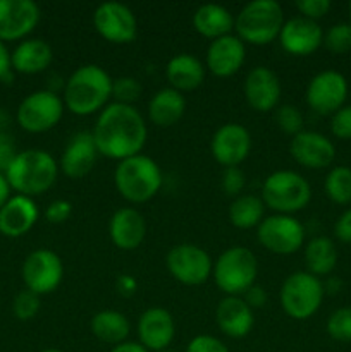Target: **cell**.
<instances>
[{"instance_id":"1","label":"cell","mask_w":351,"mask_h":352,"mask_svg":"<svg viewBox=\"0 0 351 352\" xmlns=\"http://www.w3.org/2000/svg\"><path fill=\"white\" fill-rule=\"evenodd\" d=\"M92 134L98 155L120 162L141 153L148 127L136 107L114 102L98 113Z\"/></svg>"},{"instance_id":"2","label":"cell","mask_w":351,"mask_h":352,"mask_svg":"<svg viewBox=\"0 0 351 352\" xmlns=\"http://www.w3.org/2000/svg\"><path fill=\"white\" fill-rule=\"evenodd\" d=\"M112 98V78L96 64H85L76 69L65 81L62 100L65 109L79 117L102 112Z\"/></svg>"},{"instance_id":"3","label":"cell","mask_w":351,"mask_h":352,"mask_svg":"<svg viewBox=\"0 0 351 352\" xmlns=\"http://www.w3.org/2000/svg\"><path fill=\"white\" fill-rule=\"evenodd\" d=\"M58 162L45 150H24L16 155L6 170L7 182L17 195L40 196L55 184L58 175Z\"/></svg>"},{"instance_id":"4","label":"cell","mask_w":351,"mask_h":352,"mask_svg":"<svg viewBox=\"0 0 351 352\" xmlns=\"http://www.w3.org/2000/svg\"><path fill=\"white\" fill-rule=\"evenodd\" d=\"M114 184L126 201L141 205L158 195L164 184V175L153 158L140 153L117 164Z\"/></svg>"},{"instance_id":"5","label":"cell","mask_w":351,"mask_h":352,"mask_svg":"<svg viewBox=\"0 0 351 352\" xmlns=\"http://www.w3.org/2000/svg\"><path fill=\"white\" fill-rule=\"evenodd\" d=\"M284 10L275 0H251L234 17L236 36L243 43L268 45L284 26Z\"/></svg>"},{"instance_id":"6","label":"cell","mask_w":351,"mask_h":352,"mask_svg":"<svg viewBox=\"0 0 351 352\" xmlns=\"http://www.w3.org/2000/svg\"><path fill=\"white\" fill-rule=\"evenodd\" d=\"M262 201L281 215H292L305 208L312 199V188L301 174L295 170H275L264 181Z\"/></svg>"},{"instance_id":"7","label":"cell","mask_w":351,"mask_h":352,"mask_svg":"<svg viewBox=\"0 0 351 352\" xmlns=\"http://www.w3.org/2000/svg\"><path fill=\"white\" fill-rule=\"evenodd\" d=\"M258 261L248 248H227L213 263L212 277L226 296H243L257 284Z\"/></svg>"},{"instance_id":"8","label":"cell","mask_w":351,"mask_h":352,"mask_svg":"<svg viewBox=\"0 0 351 352\" xmlns=\"http://www.w3.org/2000/svg\"><path fill=\"white\" fill-rule=\"evenodd\" d=\"M323 296L326 287L319 277L308 272H295L282 282L279 302L289 318L305 322L319 311Z\"/></svg>"},{"instance_id":"9","label":"cell","mask_w":351,"mask_h":352,"mask_svg":"<svg viewBox=\"0 0 351 352\" xmlns=\"http://www.w3.org/2000/svg\"><path fill=\"white\" fill-rule=\"evenodd\" d=\"M64 100L52 89L30 93L17 107V124L28 133H47L61 122L64 116Z\"/></svg>"},{"instance_id":"10","label":"cell","mask_w":351,"mask_h":352,"mask_svg":"<svg viewBox=\"0 0 351 352\" xmlns=\"http://www.w3.org/2000/svg\"><path fill=\"white\" fill-rule=\"evenodd\" d=\"M165 265L172 277L182 285L196 287L212 277L213 261L203 248L191 243L176 244L165 256Z\"/></svg>"},{"instance_id":"11","label":"cell","mask_w":351,"mask_h":352,"mask_svg":"<svg viewBox=\"0 0 351 352\" xmlns=\"http://www.w3.org/2000/svg\"><path fill=\"white\" fill-rule=\"evenodd\" d=\"M258 243L274 254H292L305 243V227L292 215L265 217L257 227Z\"/></svg>"},{"instance_id":"12","label":"cell","mask_w":351,"mask_h":352,"mask_svg":"<svg viewBox=\"0 0 351 352\" xmlns=\"http://www.w3.org/2000/svg\"><path fill=\"white\" fill-rule=\"evenodd\" d=\"M21 275L28 291L38 296L50 294L64 278V263L57 253L41 248L28 254Z\"/></svg>"},{"instance_id":"13","label":"cell","mask_w":351,"mask_h":352,"mask_svg":"<svg viewBox=\"0 0 351 352\" xmlns=\"http://www.w3.org/2000/svg\"><path fill=\"white\" fill-rule=\"evenodd\" d=\"M93 26L103 40L126 45L136 40L138 19L133 10L120 2H103L93 12Z\"/></svg>"},{"instance_id":"14","label":"cell","mask_w":351,"mask_h":352,"mask_svg":"<svg viewBox=\"0 0 351 352\" xmlns=\"http://www.w3.org/2000/svg\"><path fill=\"white\" fill-rule=\"evenodd\" d=\"M306 103L320 116H332L348 98V81L341 72L327 69L310 79L305 93Z\"/></svg>"},{"instance_id":"15","label":"cell","mask_w":351,"mask_h":352,"mask_svg":"<svg viewBox=\"0 0 351 352\" xmlns=\"http://www.w3.org/2000/svg\"><path fill=\"white\" fill-rule=\"evenodd\" d=\"M210 151L217 164L224 168L237 167L251 151V134L237 122L222 124L210 140Z\"/></svg>"},{"instance_id":"16","label":"cell","mask_w":351,"mask_h":352,"mask_svg":"<svg viewBox=\"0 0 351 352\" xmlns=\"http://www.w3.org/2000/svg\"><path fill=\"white\" fill-rule=\"evenodd\" d=\"M40 16L33 0H0V41L24 40L40 23Z\"/></svg>"},{"instance_id":"17","label":"cell","mask_w":351,"mask_h":352,"mask_svg":"<svg viewBox=\"0 0 351 352\" xmlns=\"http://www.w3.org/2000/svg\"><path fill=\"white\" fill-rule=\"evenodd\" d=\"M289 153L303 167L319 170L332 164L336 158V146L322 133L303 129L301 133L291 138Z\"/></svg>"},{"instance_id":"18","label":"cell","mask_w":351,"mask_h":352,"mask_svg":"<svg viewBox=\"0 0 351 352\" xmlns=\"http://www.w3.org/2000/svg\"><path fill=\"white\" fill-rule=\"evenodd\" d=\"M244 98L257 112H270L281 100V81L277 74L267 65H257L244 78Z\"/></svg>"},{"instance_id":"19","label":"cell","mask_w":351,"mask_h":352,"mask_svg":"<svg viewBox=\"0 0 351 352\" xmlns=\"http://www.w3.org/2000/svg\"><path fill=\"white\" fill-rule=\"evenodd\" d=\"M279 43L288 54L296 57L312 55L323 45V31L317 21L306 17H291L279 33Z\"/></svg>"},{"instance_id":"20","label":"cell","mask_w":351,"mask_h":352,"mask_svg":"<svg viewBox=\"0 0 351 352\" xmlns=\"http://www.w3.org/2000/svg\"><path fill=\"white\" fill-rule=\"evenodd\" d=\"M98 158V150L93 141V134L88 131L76 133L65 144L61 158H58V170L69 179H83L93 170Z\"/></svg>"},{"instance_id":"21","label":"cell","mask_w":351,"mask_h":352,"mask_svg":"<svg viewBox=\"0 0 351 352\" xmlns=\"http://www.w3.org/2000/svg\"><path fill=\"white\" fill-rule=\"evenodd\" d=\"M246 47L236 34H226L210 41L205 57V67L217 78H231L243 67Z\"/></svg>"},{"instance_id":"22","label":"cell","mask_w":351,"mask_h":352,"mask_svg":"<svg viewBox=\"0 0 351 352\" xmlns=\"http://www.w3.org/2000/svg\"><path fill=\"white\" fill-rule=\"evenodd\" d=\"M176 337L174 316L164 308H148L138 320V339L148 352L169 349Z\"/></svg>"},{"instance_id":"23","label":"cell","mask_w":351,"mask_h":352,"mask_svg":"<svg viewBox=\"0 0 351 352\" xmlns=\"http://www.w3.org/2000/svg\"><path fill=\"white\" fill-rule=\"evenodd\" d=\"M40 210L33 198L23 195L10 196L0 208V234L6 237H21L30 232L38 222Z\"/></svg>"},{"instance_id":"24","label":"cell","mask_w":351,"mask_h":352,"mask_svg":"<svg viewBox=\"0 0 351 352\" xmlns=\"http://www.w3.org/2000/svg\"><path fill=\"white\" fill-rule=\"evenodd\" d=\"M109 236L116 248L123 251H133L147 236V222L145 217L136 208H119L114 212L109 222Z\"/></svg>"},{"instance_id":"25","label":"cell","mask_w":351,"mask_h":352,"mask_svg":"<svg viewBox=\"0 0 351 352\" xmlns=\"http://www.w3.org/2000/svg\"><path fill=\"white\" fill-rule=\"evenodd\" d=\"M215 322L227 337L243 339L255 325L253 309L240 296H226L215 308Z\"/></svg>"},{"instance_id":"26","label":"cell","mask_w":351,"mask_h":352,"mask_svg":"<svg viewBox=\"0 0 351 352\" xmlns=\"http://www.w3.org/2000/svg\"><path fill=\"white\" fill-rule=\"evenodd\" d=\"M54 50L41 38H26L10 54V67L21 74H38L50 67Z\"/></svg>"},{"instance_id":"27","label":"cell","mask_w":351,"mask_h":352,"mask_svg":"<svg viewBox=\"0 0 351 352\" xmlns=\"http://www.w3.org/2000/svg\"><path fill=\"white\" fill-rule=\"evenodd\" d=\"M206 67L198 57L191 54H178L167 62L165 78L171 88L182 91H193L205 81Z\"/></svg>"},{"instance_id":"28","label":"cell","mask_w":351,"mask_h":352,"mask_svg":"<svg viewBox=\"0 0 351 352\" xmlns=\"http://www.w3.org/2000/svg\"><path fill=\"white\" fill-rule=\"evenodd\" d=\"M186 112V98L174 88H162L148 103V119L157 127H172Z\"/></svg>"},{"instance_id":"29","label":"cell","mask_w":351,"mask_h":352,"mask_svg":"<svg viewBox=\"0 0 351 352\" xmlns=\"http://www.w3.org/2000/svg\"><path fill=\"white\" fill-rule=\"evenodd\" d=\"M193 26L202 36L213 41L233 33L234 16L219 3H203L193 14Z\"/></svg>"},{"instance_id":"30","label":"cell","mask_w":351,"mask_h":352,"mask_svg":"<svg viewBox=\"0 0 351 352\" xmlns=\"http://www.w3.org/2000/svg\"><path fill=\"white\" fill-rule=\"evenodd\" d=\"M89 329L100 342L112 344V346L126 342L131 332L129 320L124 313L116 311V309H103L96 313L89 322Z\"/></svg>"},{"instance_id":"31","label":"cell","mask_w":351,"mask_h":352,"mask_svg":"<svg viewBox=\"0 0 351 352\" xmlns=\"http://www.w3.org/2000/svg\"><path fill=\"white\" fill-rule=\"evenodd\" d=\"M306 272L315 277H326L332 274L337 265V248L329 237H313L305 246Z\"/></svg>"},{"instance_id":"32","label":"cell","mask_w":351,"mask_h":352,"mask_svg":"<svg viewBox=\"0 0 351 352\" xmlns=\"http://www.w3.org/2000/svg\"><path fill=\"white\" fill-rule=\"evenodd\" d=\"M265 205L262 198L255 195H241L233 199L229 206V222L233 223L236 229H253V227L260 226L264 220Z\"/></svg>"},{"instance_id":"33","label":"cell","mask_w":351,"mask_h":352,"mask_svg":"<svg viewBox=\"0 0 351 352\" xmlns=\"http://www.w3.org/2000/svg\"><path fill=\"white\" fill-rule=\"evenodd\" d=\"M323 189L329 199L336 205H350L351 203V168L344 165L330 168L327 174Z\"/></svg>"},{"instance_id":"34","label":"cell","mask_w":351,"mask_h":352,"mask_svg":"<svg viewBox=\"0 0 351 352\" xmlns=\"http://www.w3.org/2000/svg\"><path fill=\"white\" fill-rule=\"evenodd\" d=\"M323 47L334 55H344L351 52V24H332L327 33H323Z\"/></svg>"},{"instance_id":"35","label":"cell","mask_w":351,"mask_h":352,"mask_svg":"<svg viewBox=\"0 0 351 352\" xmlns=\"http://www.w3.org/2000/svg\"><path fill=\"white\" fill-rule=\"evenodd\" d=\"M326 330L337 342H351V308L336 309L327 320Z\"/></svg>"},{"instance_id":"36","label":"cell","mask_w":351,"mask_h":352,"mask_svg":"<svg viewBox=\"0 0 351 352\" xmlns=\"http://www.w3.org/2000/svg\"><path fill=\"white\" fill-rule=\"evenodd\" d=\"M141 96V82L131 76L112 79V98L116 103L133 105Z\"/></svg>"},{"instance_id":"37","label":"cell","mask_w":351,"mask_h":352,"mask_svg":"<svg viewBox=\"0 0 351 352\" xmlns=\"http://www.w3.org/2000/svg\"><path fill=\"white\" fill-rule=\"evenodd\" d=\"M275 120H277V126L282 133L291 134V136H296L298 133L303 131V113L299 112L298 107L291 105V103H286V105H281L277 109V113H275Z\"/></svg>"},{"instance_id":"38","label":"cell","mask_w":351,"mask_h":352,"mask_svg":"<svg viewBox=\"0 0 351 352\" xmlns=\"http://www.w3.org/2000/svg\"><path fill=\"white\" fill-rule=\"evenodd\" d=\"M12 311L14 316H16L17 320H21V322L33 320L34 316L38 315V311H40V296L24 289V291H21L19 294L14 298Z\"/></svg>"},{"instance_id":"39","label":"cell","mask_w":351,"mask_h":352,"mask_svg":"<svg viewBox=\"0 0 351 352\" xmlns=\"http://www.w3.org/2000/svg\"><path fill=\"white\" fill-rule=\"evenodd\" d=\"M330 133L337 140H351V105H344L330 117Z\"/></svg>"},{"instance_id":"40","label":"cell","mask_w":351,"mask_h":352,"mask_svg":"<svg viewBox=\"0 0 351 352\" xmlns=\"http://www.w3.org/2000/svg\"><path fill=\"white\" fill-rule=\"evenodd\" d=\"M244 186H246V175L240 167H229L224 170L222 189L227 196L237 198L243 195Z\"/></svg>"},{"instance_id":"41","label":"cell","mask_w":351,"mask_h":352,"mask_svg":"<svg viewBox=\"0 0 351 352\" xmlns=\"http://www.w3.org/2000/svg\"><path fill=\"white\" fill-rule=\"evenodd\" d=\"M295 6L301 12V17L317 21L329 12L332 3L330 0H298Z\"/></svg>"},{"instance_id":"42","label":"cell","mask_w":351,"mask_h":352,"mask_svg":"<svg viewBox=\"0 0 351 352\" xmlns=\"http://www.w3.org/2000/svg\"><path fill=\"white\" fill-rule=\"evenodd\" d=\"M186 352H229L226 344L213 336H196L189 340Z\"/></svg>"},{"instance_id":"43","label":"cell","mask_w":351,"mask_h":352,"mask_svg":"<svg viewBox=\"0 0 351 352\" xmlns=\"http://www.w3.org/2000/svg\"><path fill=\"white\" fill-rule=\"evenodd\" d=\"M72 213V205L67 199H55L45 210V219L50 223H64L65 220H69Z\"/></svg>"},{"instance_id":"44","label":"cell","mask_w":351,"mask_h":352,"mask_svg":"<svg viewBox=\"0 0 351 352\" xmlns=\"http://www.w3.org/2000/svg\"><path fill=\"white\" fill-rule=\"evenodd\" d=\"M16 144L10 134H7L6 131H0V172L6 174V170L9 168V165L12 164V160L16 158Z\"/></svg>"},{"instance_id":"45","label":"cell","mask_w":351,"mask_h":352,"mask_svg":"<svg viewBox=\"0 0 351 352\" xmlns=\"http://www.w3.org/2000/svg\"><path fill=\"white\" fill-rule=\"evenodd\" d=\"M334 234L341 243L351 244V208L341 213L334 223Z\"/></svg>"},{"instance_id":"46","label":"cell","mask_w":351,"mask_h":352,"mask_svg":"<svg viewBox=\"0 0 351 352\" xmlns=\"http://www.w3.org/2000/svg\"><path fill=\"white\" fill-rule=\"evenodd\" d=\"M241 298L244 299V302H246L251 309L264 308L265 302H267V292H265V289L262 287V285L255 284L251 285Z\"/></svg>"},{"instance_id":"47","label":"cell","mask_w":351,"mask_h":352,"mask_svg":"<svg viewBox=\"0 0 351 352\" xmlns=\"http://www.w3.org/2000/svg\"><path fill=\"white\" fill-rule=\"evenodd\" d=\"M116 291L117 294L123 296V298H131V296L136 294L138 291V282L133 275L123 274L116 278Z\"/></svg>"},{"instance_id":"48","label":"cell","mask_w":351,"mask_h":352,"mask_svg":"<svg viewBox=\"0 0 351 352\" xmlns=\"http://www.w3.org/2000/svg\"><path fill=\"white\" fill-rule=\"evenodd\" d=\"M10 74V54L7 50L6 43L0 41V81L7 79Z\"/></svg>"},{"instance_id":"49","label":"cell","mask_w":351,"mask_h":352,"mask_svg":"<svg viewBox=\"0 0 351 352\" xmlns=\"http://www.w3.org/2000/svg\"><path fill=\"white\" fill-rule=\"evenodd\" d=\"M110 352H148V351L145 349L140 342H129V340H126V342L114 346Z\"/></svg>"},{"instance_id":"50","label":"cell","mask_w":351,"mask_h":352,"mask_svg":"<svg viewBox=\"0 0 351 352\" xmlns=\"http://www.w3.org/2000/svg\"><path fill=\"white\" fill-rule=\"evenodd\" d=\"M9 198H10V186L9 182H7L6 174L0 172V208L9 201Z\"/></svg>"},{"instance_id":"51","label":"cell","mask_w":351,"mask_h":352,"mask_svg":"<svg viewBox=\"0 0 351 352\" xmlns=\"http://www.w3.org/2000/svg\"><path fill=\"white\" fill-rule=\"evenodd\" d=\"M41 352H62V351H58V349H45V351H41Z\"/></svg>"},{"instance_id":"52","label":"cell","mask_w":351,"mask_h":352,"mask_svg":"<svg viewBox=\"0 0 351 352\" xmlns=\"http://www.w3.org/2000/svg\"><path fill=\"white\" fill-rule=\"evenodd\" d=\"M158 352H176V351H171V349H165V351H158Z\"/></svg>"},{"instance_id":"53","label":"cell","mask_w":351,"mask_h":352,"mask_svg":"<svg viewBox=\"0 0 351 352\" xmlns=\"http://www.w3.org/2000/svg\"><path fill=\"white\" fill-rule=\"evenodd\" d=\"M350 24H351V2H350Z\"/></svg>"}]
</instances>
